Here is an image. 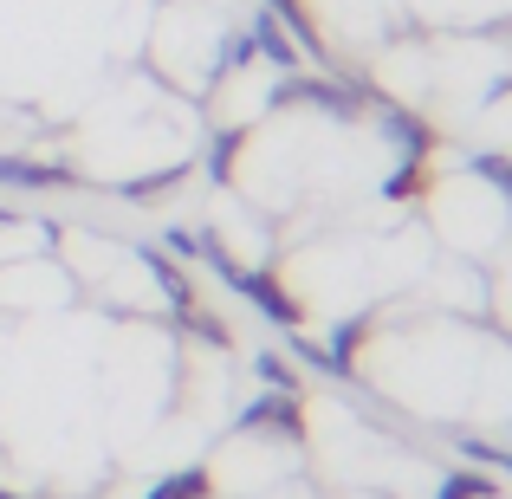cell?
Returning <instances> with one entry per match:
<instances>
[{
	"label": "cell",
	"mask_w": 512,
	"mask_h": 499,
	"mask_svg": "<svg viewBox=\"0 0 512 499\" xmlns=\"http://www.w3.org/2000/svg\"><path fill=\"white\" fill-rule=\"evenodd\" d=\"M0 188H78L65 163H33V156H0Z\"/></svg>",
	"instance_id": "1"
},
{
	"label": "cell",
	"mask_w": 512,
	"mask_h": 499,
	"mask_svg": "<svg viewBox=\"0 0 512 499\" xmlns=\"http://www.w3.org/2000/svg\"><path fill=\"white\" fill-rule=\"evenodd\" d=\"M143 499H214V467H182V474L156 480Z\"/></svg>",
	"instance_id": "2"
}]
</instances>
